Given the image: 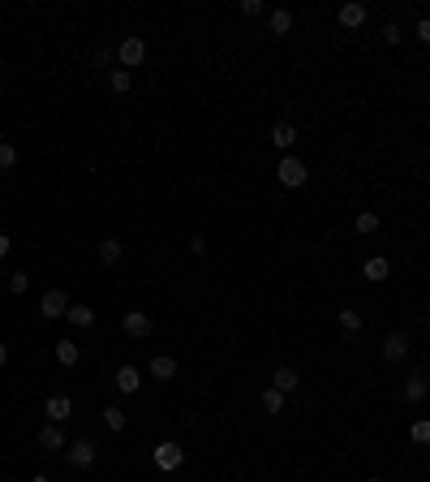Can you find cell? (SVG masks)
I'll return each instance as SVG.
<instances>
[{
	"label": "cell",
	"instance_id": "1",
	"mask_svg": "<svg viewBox=\"0 0 430 482\" xmlns=\"http://www.w3.org/2000/svg\"><path fill=\"white\" fill-rule=\"evenodd\" d=\"M276 176H280V185H284V190H301V185L310 181V168L301 164L297 155H284L280 164H276Z\"/></svg>",
	"mask_w": 430,
	"mask_h": 482
},
{
	"label": "cell",
	"instance_id": "2",
	"mask_svg": "<svg viewBox=\"0 0 430 482\" xmlns=\"http://www.w3.org/2000/svg\"><path fill=\"white\" fill-rule=\"evenodd\" d=\"M181 461H185V448L181 444H172V439H164V444H159L155 448V465H159V470H181Z\"/></svg>",
	"mask_w": 430,
	"mask_h": 482
},
{
	"label": "cell",
	"instance_id": "3",
	"mask_svg": "<svg viewBox=\"0 0 430 482\" xmlns=\"http://www.w3.org/2000/svg\"><path fill=\"white\" fill-rule=\"evenodd\" d=\"M65 457H69L73 470H91L99 452H95V444H91V439H77V444H69V448H65Z\"/></svg>",
	"mask_w": 430,
	"mask_h": 482
},
{
	"label": "cell",
	"instance_id": "4",
	"mask_svg": "<svg viewBox=\"0 0 430 482\" xmlns=\"http://www.w3.org/2000/svg\"><path fill=\"white\" fill-rule=\"evenodd\" d=\"M117 56H121V65H125V69H138L142 60H147V43L134 35V39H125V43L117 47Z\"/></svg>",
	"mask_w": 430,
	"mask_h": 482
},
{
	"label": "cell",
	"instance_id": "5",
	"mask_svg": "<svg viewBox=\"0 0 430 482\" xmlns=\"http://www.w3.org/2000/svg\"><path fill=\"white\" fill-rule=\"evenodd\" d=\"M39 310H43V319H60V314L69 310V297L60 293V288H47L43 301H39Z\"/></svg>",
	"mask_w": 430,
	"mask_h": 482
},
{
	"label": "cell",
	"instance_id": "6",
	"mask_svg": "<svg viewBox=\"0 0 430 482\" xmlns=\"http://www.w3.org/2000/svg\"><path fill=\"white\" fill-rule=\"evenodd\" d=\"M383 358L387 362H405L409 358V336L405 332H392L387 341H383Z\"/></svg>",
	"mask_w": 430,
	"mask_h": 482
},
{
	"label": "cell",
	"instance_id": "7",
	"mask_svg": "<svg viewBox=\"0 0 430 482\" xmlns=\"http://www.w3.org/2000/svg\"><path fill=\"white\" fill-rule=\"evenodd\" d=\"M39 448H43V452H60V448H65V431H60L56 422L39 426Z\"/></svg>",
	"mask_w": 430,
	"mask_h": 482
},
{
	"label": "cell",
	"instance_id": "8",
	"mask_svg": "<svg viewBox=\"0 0 430 482\" xmlns=\"http://www.w3.org/2000/svg\"><path fill=\"white\" fill-rule=\"evenodd\" d=\"M151 314L147 310H130V314H125V336H151Z\"/></svg>",
	"mask_w": 430,
	"mask_h": 482
},
{
	"label": "cell",
	"instance_id": "9",
	"mask_svg": "<svg viewBox=\"0 0 430 482\" xmlns=\"http://www.w3.org/2000/svg\"><path fill=\"white\" fill-rule=\"evenodd\" d=\"M297 383H301V375L293 371V366H276V371H272V388H276V392H284V396H289Z\"/></svg>",
	"mask_w": 430,
	"mask_h": 482
},
{
	"label": "cell",
	"instance_id": "10",
	"mask_svg": "<svg viewBox=\"0 0 430 482\" xmlns=\"http://www.w3.org/2000/svg\"><path fill=\"white\" fill-rule=\"evenodd\" d=\"M43 413H47V417H52V422L60 426V422H65V417L73 413V400H69V396H47V405H43Z\"/></svg>",
	"mask_w": 430,
	"mask_h": 482
},
{
	"label": "cell",
	"instance_id": "11",
	"mask_svg": "<svg viewBox=\"0 0 430 482\" xmlns=\"http://www.w3.org/2000/svg\"><path fill=\"white\" fill-rule=\"evenodd\" d=\"M117 388L121 392H138L142 388V371H138V366H121V371H117Z\"/></svg>",
	"mask_w": 430,
	"mask_h": 482
},
{
	"label": "cell",
	"instance_id": "12",
	"mask_svg": "<svg viewBox=\"0 0 430 482\" xmlns=\"http://www.w3.org/2000/svg\"><path fill=\"white\" fill-rule=\"evenodd\" d=\"M426 392H430V379H426V375H409V379H405V400H413V405H418Z\"/></svg>",
	"mask_w": 430,
	"mask_h": 482
},
{
	"label": "cell",
	"instance_id": "13",
	"mask_svg": "<svg viewBox=\"0 0 430 482\" xmlns=\"http://www.w3.org/2000/svg\"><path fill=\"white\" fill-rule=\"evenodd\" d=\"M267 26H272V35H289V30H293V13L289 9H272V13H267Z\"/></svg>",
	"mask_w": 430,
	"mask_h": 482
},
{
	"label": "cell",
	"instance_id": "14",
	"mask_svg": "<svg viewBox=\"0 0 430 482\" xmlns=\"http://www.w3.org/2000/svg\"><path fill=\"white\" fill-rule=\"evenodd\" d=\"M387 271H392V267H387V259H383V254H374V259H366V267H361V276L379 284V280H387Z\"/></svg>",
	"mask_w": 430,
	"mask_h": 482
},
{
	"label": "cell",
	"instance_id": "15",
	"mask_svg": "<svg viewBox=\"0 0 430 482\" xmlns=\"http://www.w3.org/2000/svg\"><path fill=\"white\" fill-rule=\"evenodd\" d=\"M366 22V5H340V26L344 30H357Z\"/></svg>",
	"mask_w": 430,
	"mask_h": 482
},
{
	"label": "cell",
	"instance_id": "16",
	"mask_svg": "<svg viewBox=\"0 0 430 482\" xmlns=\"http://www.w3.org/2000/svg\"><path fill=\"white\" fill-rule=\"evenodd\" d=\"M272 142H276V147H280V151H289V147H293V142H297V130H293V125H289V121H280V125H272Z\"/></svg>",
	"mask_w": 430,
	"mask_h": 482
},
{
	"label": "cell",
	"instance_id": "17",
	"mask_svg": "<svg viewBox=\"0 0 430 482\" xmlns=\"http://www.w3.org/2000/svg\"><path fill=\"white\" fill-rule=\"evenodd\" d=\"M65 319H69L73 328H95V310H91V306H82V301H77V306H69V310H65Z\"/></svg>",
	"mask_w": 430,
	"mask_h": 482
},
{
	"label": "cell",
	"instance_id": "18",
	"mask_svg": "<svg viewBox=\"0 0 430 482\" xmlns=\"http://www.w3.org/2000/svg\"><path fill=\"white\" fill-rule=\"evenodd\" d=\"M108 87H112L117 95H130L134 91V73L130 69H112V73H108Z\"/></svg>",
	"mask_w": 430,
	"mask_h": 482
},
{
	"label": "cell",
	"instance_id": "19",
	"mask_svg": "<svg viewBox=\"0 0 430 482\" xmlns=\"http://www.w3.org/2000/svg\"><path fill=\"white\" fill-rule=\"evenodd\" d=\"M172 375H177V362H172L168 353H159V358L151 362V379H172Z\"/></svg>",
	"mask_w": 430,
	"mask_h": 482
},
{
	"label": "cell",
	"instance_id": "20",
	"mask_svg": "<svg viewBox=\"0 0 430 482\" xmlns=\"http://www.w3.org/2000/svg\"><path fill=\"white\" fill-rule=\"evenodd\" d=\"M77 358H82V353H77L73 341H56V362L60 366H77Z\"/></svg>",
	"mask_w": 430,
	"mask_h": 482
},
{
	"label": "cell",
	"instance_id": "21",
	"mask_svg": "<svg viewBox=\"0 0 430 482\" xmlns=\"http://www.w3.org/2000/svg\"><path fill=\"white\" fill-rule=\"evenodd\" d=\"M121 241H112V237H108V241H99V263H108V267H112V263H121Z\"/></svg>",
	"mask_w": 430,
	"mask_h": 482
},
{
	"label": "cell",
	"instance_id": "22",
	"mask_svg": "<svg viewBox=\"0 0 430 482\" xmlns=\"http://www.w3.org/2000/svg\"><path fill=\"white\" fill-rule=\"evenodd\" d=\"M353 229H357L361 237H370V233L379 229V216H374V211H357V216H353Z\"/></svg>",
	"mask_w": 430,
	"mask_h": 482
},
{
	"label": "cell",
	"instance_id": "23",
	"mask_svg": "<svg viewBox=\"0 0 430 482\" xmlns=\"http://www.w3.org/2000/svg\"><path fill=\"white\" fill-rule=\"evenodd\" d=\"M18 168V151H13V142H0V172H13Z\"/></svg>",
	"mask_w": 430,
	"mask_h": 482
},
{
	"label": "cell",
	"instance_id": "24",
	"mask_svg": "<svg viewBox=\"0 0 430 482\" xmlns=\"http://www.w3.org/2000/svg\"><path fill=\"white\" fill-rule=\"evenodd\" d=\"M263 409H267V413H284V392L267 388V392H263Z\"/></svg>",
	"mask_w": 430,
	"mask_h": 482
},
{
	"label": "cell",
	"instance_id": "25",
	"mask_svg": "<svg viewBox=\"0 0 430 482\" xmlns=\"http://www.w3.org/2000/svg\"><path fill=\"white\" fill-rule=\"evenodd\" d=\"M104 426H108V431H125V409L108 405V409H104Z\"/></svg>",
	"mask_w": 430,
	"mask_h": 482
},
{
	"label": "cell",
	"instance_id": "26",
	"mask_svg": "<svg viewBox=\"0 0 430 482\" xmlns=\"http://www.w3.org/2000/svg\"><path fill=\"white\" fill-rule=\"evenodd\" d=\"M340 328H344V332H353V336H357V332H361V314H357L353 306H348V310H340Z\"/></svg>",
	"mask_w": 430,
	"mask_h": 482
},
{
	"label": "cell",
	"instance_id": "27",
	"mask_svg": "<svg viewBox=\"0 0 430 482\" xmlns=\"http://www.w3.org/2000/svg\"><path fill=\"white\" fill-rule=\"evenodd\" d=\"M409 435H413V444H430V422H426V417H418V422L409 426Z\"/></svg>",
	"mask_w": 430,
	"mask_h": 482
},
{
	"label": "cell",
	"instance_id": "28",
	"mask_svg": "<svg viewBox=\"0 0 430 482\" xmlns=\"http://www.w3.org/2000/svg\"><path fill=\"white\" fill-rule=\"evenodd\" d=\"M26 288H30V276H26V271H13V276H9V293H26Z\"/></svg>",
	"mask_w": 430,
	"mask_h": 482
},
{
	"label": "cell",
	"instance_id": "29",
	"mask_svg": "<svg viewBox=\"0 0 430 482\" xmlns=\"http://www.w3.org/2000/svg\"><path fill=\"white\" fill-rule=\"evenodd\" d=\"M237 9H241L246 18H259V13H263V0H241V5H237Z\"/></svg>",
	"mask_w": 430,
	"mask_h": 482
},
{
	"label": "cell",
	"instance_id": "30",
	"mask_svg": "<svg viewBox=\"0 0 430 482\" xmlns=\"http://www.w3.org/2000/svg\"><path fill=\"white\" fill-rule=\"evenodd\" d=\"M383 39H387V43H401V39H405V30L396 26V22H387V26H383Z\"/></svg>",
	"mask_w": 430,
	"mask_h": 482
},
{
	"label": "cell",
	"instance_id": "31",
	"mask_svg": "<svg viewBox=\"0 0 430 482\" xmlns=\"http://www.w3.org/2000/svg\"><path fill=\"white\" fill-rule=\"evenodd\" d=\"M418 39H422V43H430V18H422V22H418Z\"/></svg>",
	"mask_w": 430,
	"mask_h": 482
},
{
	"label": "cell",
	"instance_id": "32",
	"mask_svg": "<svg viewBox=\"0 0 430 482\" xmlns=\"http://www.w3.org/2000/svg\"><path fill=\"white\" fill-rule=\"evenodd\" d=\"M9 246H13V241H9L5 233H0V259H5V254H9Z\"/></svg>",
	"mask_w": 430,
	"mask_h": 482
},
{
	"label": "cell",
	"instance_id": "33",
	"mask_svg": "<svg viewBox=\"0 0 430 482\" xmlns=\"http://www.w3.org/2000/svg\"><path fill=\"white\" fill-rule=\"evenodd\" d=\"M5 362H9V345H5V341H0V366H5Z\"/></svg>",
	"mask_w": 430,
	"mask_h": 482
},
{
	"label": "cell",
	"instance_id": "34",
	"mask_svg": "<svg viewBox=\"0 0 430 482\" xmlns=\"http://www.w3.org/2000/svg\"><path fill=\"white\" fill-rule=\"evenodd\" d=\"M30 482H52V478H47V474H35V478H30Z\"/></svg>",
	"mask_w": 430,
	"mask_h": 482
},
{
	"label": "cell",
	"instance_id": "35",
	"mask_svg": "<svg viewBox=\"0 0 430 482\" xmlns=\"http://www.w3.org/2000/svg\"><path fill=\"white\" fill-rule=\"evenodd\" d=\"M370 482H383V478H370Z\"/></svg>",
	"mask_w": 430,
	"mask_h": 482
}]
</instances>
